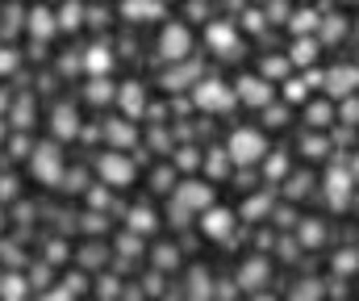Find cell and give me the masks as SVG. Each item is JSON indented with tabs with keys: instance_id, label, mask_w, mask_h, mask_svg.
Here are the masks:
<instances>
[{
	"instance_id": "cell-1",
	"label": "cell",
	"mask_w": 359,
	"mask_h": 301,
	"mask_svg": "<svg viewBox=\"0 0 359 301\" xmlns=\"http://www.w3.org/2000/svg\"><path fill=\"white\" fill-rule=\"evenodd\" d=\"M29 172H34L38 185L59 189L63 185V151H59V142H38L34 155H29Z\"/></svg>"
},
{
	"instance_id": "cell-2",
	"label": "cell",
	"mask_w": 359,
	"mask_h": 301,
	"mask_svg": "<svg viewBox=\"0 0 359 301\" xmlns=\"http://www.w3.org/2000/svg\"><path fill=\"white\" fill-rule=\"evenodd\" d=\"M264 151H268V142L259 130H234L230 134V159L234 163H259Z\"/></svg>"
},
{
	"instance_id": "cell-3",
	"label": "cell",
	"mask_w": 359,
	"mask_h": 301,
	"mask_svg": "<svg viewBox=\"0 0 359 301\" xmlns=\"http://www.w3.org/2000/svg\"><path fill=\"white\" fill-rule=\"evenodd\" d=\"M96 172H100V180H104V185H113V189H130V180H134V163H130L117 147L100 155Z\"/></svg>"
},
{
	"instance_id": "cell-4",
	"label": "cell",
	"mask_w": 359,
	"mask_h": 301,
	"mask_svg": "<svg viewBox=\"0 0 359 301\" xmlns=\"http://www.w3.org/2000/svg\"><path fill=\"white\" fill-rule=\"evenodd\" d=\"M196 105H201L205 113H222V109L234 105V93H230L222 80H201V84H196Z\"/></svg>"
},
{
	"instance_id": "cell-5",
	"label": "cell",
	"mask_w": 359,
	"mask_h": 301,
	"mask_svg": "<svg viewBox=\"0 0 359 301\" xmlns=\"http://www.w3.org/2000/svg\"><path fill=\"white\" fill-rule=\"evenodd\" d=\"M55 29H59V13H55V8H46V4H34V8L25 13V34H29L34 42H46Z\"/></svg>"
},
{
	"instance_id": "cell-6",
	"label": "cell",
	"mask_w": 359,
	"mask_h": 301,
	"mask_svg": "<svg viewBox=\"0 0 359 301\" xmlns=\"http://www.w3.org/2000/svg\"><path fill=\"white\" fill-rule=\"evenodd\" d=\"M188 46H192V34H188L184 25H168V29L159 34V55H163V59H172V63L188 55Z\"/></svg>"
},
{
	"instance_id": "cell-7",
	"label": "cell",
	"mask_w": 359,
	"mask_h": 301,
	"mask_svg": "<svg viewBox=\"0 0 359 301\" xmlns=\"http://www.w3.org/2000/svg\"><path fill=\"white\" fill-rule=\"evenodd\" d=\"M230 226H234V213H230V209H217V205L201 209V230H205L209 239H226Z\"/></svg>"
},
{
	"instance_id": "cell-8",
	"label": "cell",
	"mask_w": 359,
	"mask_h": 301,
	"mask_svg": "<svg viewBox=\"0 0 359 301\" xmlns=\"http://www.w3.org/2000/svg\"><path fill=\"white\" fill-rule=\"evenodd\" d=\"M176 201L188 209V213H201V209H209L213 193H209V185H196V180H188V185H180V189H176Z\"/></svg>"
},
{
	"instance_id": "cell-9",
	"label": "cell",
	"mask_w": 359,
	"mask_h": 301,
	"mask_svg": "<svg viewBox=\"0 0 359 301\" xmlns=\"http://www.w3.org/2000/svg\"><path fill=\"white\" fill-rule=\"evenodd\" d=\"M50 130H55V138H76L80 134V113L72 105H55L50 109Z\"/></svg>"
},
{
	"instance_id": "cell-10",
	"label": "cell",
	"mask_w": 359,
	"mask_h": 301,
	"mask_svg": "<svg viewBox=\"0 0 359 301\" xmlns=\"http://www.w3.org/2000/svg\"><path fill=\"white\" fill-rule=\"evenodd\" d=\"M121 13H126V21H159L163 17V0H126Z\"/></svg>"
},
{
	"instance_id": "cell-11",
	"label": "cell",
	"mask_w": 359,
	"mask_h": 301,
	"mask_svg": "<svg viewBox=\"0 0 359 301\" xmlns=\"http://www.w3.org/2000/svg\"><path fill=\"white\" fill-rule=\"evenodd\" d=\"M209 46H213L217 55H226V59H230V55L238 51V34H234L226 21H217V25H209Z\"/></svg>"
},
{
	"instance_id": "cell-12",
	"label": "cell",
	"mask_w": 359,
	"mask_h": 301,
	"mask_svg": "<svg viewBox=\"0 0 359 301\" xmlns=\"http://www.w3.org/2000/svg\"><path fill=\"white\" fill-rule=\"evenodd\" d=\"M84 67H88L92 76H109V67H113V51H109V42H96V46H88Z\"/></svg>"
},
{
	"instance_id": "cell-13",
	"label": "cell",
	"mask_w": 359,
	"mask_h": 301,
	"mask_svg": "<svg viewBox=\"0 0 359 301\" xmlns=\"http://www.w3.org/2000/svg\"><path fill=\"white\" fill-rule=\"evenodd\" d=\"M29 293V276H21L17 268H8L4 276H0V297H8V301H21Z\"/></svg>"
},
{
	"instance_id": "cell-14",
	"label": "cell",
	"mask_w": 359,
	"mask_h": 301,
	"mask_svg": "<svg viewBox=\"0 0 359 301\" xmlns=\"http://www.w3.org/2000/svg\"><path fill=\"white\" fill-rule=\"evenodd\" d=\"M155 226H159V218H155L151 205H134V209H130V230H134V234H151Z\"/></svg>"
},
{
	"instance_id": "cell-15",
	"label": "cell",
	"mask_w": 359,
	"mask_h": 301,
	"mask_svg": "<svg viewBox=\"0 0 359 301\" xmlns=\"http://www.w3.org/2000/svg\"><path fill=\"white\" fill-rule=\"evenodd\" d=\"M259 281H268V260H259V255H255V260H247V264H243L238 285H243V289H255Z\"/></svg>"
},
{
	"instance_id": "cell-16",
	"label": "cell",
	"mask_w": 359,
	"mask_h": 301,
	"mask_svg": "<svg viewBox=\"0 0 359 301\" xmlns=\"http://www.w3.org/2000/svg\"><path fill=\"white\" fill-rule=\"evenodd\" d=\"M238 100L264 105V100H271V84H264V80H243V84H238Z\"/></svg>"
},
{
	"instance_id": "cell-17",
	"label": "cell",
	"mask_w": 359,
	"mask_h": 301,
	"mask_svg": "<svg viewBox=\"0 0 359 301\" xmlns=\"http://www.w3.org/2000/svg\"><path fill=\"white\" fill-rule=\"evenodd\" d=\"M84 4H76V0H63L59 4V29H80L84 25Z\"/></svg>"
},
{
	"instance_id": "cell-18",
	"label": "cell",
	"mask_w": 359,
	"mask_h": 301,
	"mask_svg": "<svg viewBox=\"0 0 359 301\" xmlns=\"http://www.w3.org/2000/svg\"><path fill=\"white\" fill-rule=\"evenodd\" d=\"M21 13H25L21 4H4V8H0V34H4V38H13L17 29H25V21H21Z\"/></svg>"
},
{
	"instance_id": "cell-19",
	"label": "cell",
	"mask_w": 359,
	"mask_h": 301,
	"mask_svg": "<svg viewBox=\"0 0 359 301\" xmlns=\"http://www.w3.org/2000/svg\"><path fill=\"white\" fill-rule=\"evenodd\" d=\"M121 109H126V117H138V113L147 109V97H142L138 84H126V88H121Z\"/></svg>"
},
{
	"instance_id": "cell-20",
	"label": "cell",
	"mask_w": 359,
	"mask_h": 301,
	"mask_svg": "<svg viewBox=\"0 0 359 301\" xmlns=\"http://www.w3.org/2000/svg\"><path fill=\"white\" fill-rule=\"evenodd\" d=\"M351 80H359V72H351V67H343V72H330V88H334V93H351V88H355Z\"/></svg>"
},
{
	"instance_id": "cell-21",
	"label": "cell",
	"mask_w": 359,
	"mask_h": 301,
	"mask_svg": "<svg viewBox=\"0 0 359 301\" xmlns=\"http://www.w3.org/2000/svg\"><path fill=\"white\" fill-rule=\"evenodd\" d=\"M104 138L117 142V147H126V142H130V126H126V121H104Z\"/></svg>"
},
{
	"instance_id": "cell-22",
	"label": "cell",
	"mask_w": 359,
	"mask_h": 301,
	"mask_svg": "<svg viewBox=\"0 0 359 301\" xmlns=\"http://www.w3.org/2000/svg\"><path fill=\"white\" fill-rule=\"evenodd\" d=\"M109 97H113V88H109V80H100V76H92V84H88V100H92V105H104Z\"/></svg>"
},
{
	"instance_id": "cell-23",
	"label": "cell",
	"mask_w": 359,
	"mask_h": 301,
	"mask_svg": "<svg viewBox=\"0 0 359 301\" xmlns=\"http://www.w3.org/2000/svg\"><path fill=\"white\" fill-rule=\"evenodd\" d=\"M313 55H318V42H297L292 46V63H309Z\"/></svg>"
},
{
	"instance_id": "cell-24",
	"label": "cell",
	"mask_w": 359,
	"mask_h": 301,
	"mask_svg": "<svg viewBox=\"0 0 359 301\" xmlns=\"http://www.w3.org/2000/svg\"><path fill=\"white\" fill-rule=\"evenodd\" d=\"M46 281H50V260L38 264V268H29V285H34V289H46Z\"/></svg>"
},
{
	"instance_id": "cell-25",
	"label": "cell",
	"mask_w": 359,
	"mask_h": 301,
	"mask_svg": "<svg viewBox=\"0 0 359 301\" xmlns=\"http://www.w3.org/2000/svg\"><path fill=\"white\" fill-rule=\"evenodd\" d=\"M188 281H192V297H209V272H201V268H196Z\"/></svg>"
},
{
	"instance_id": "cell-26",
	"label": "cell",
	"mask_w": 359,
	"mask_h": 301,
	"mask_svg": "<svg viewBox=\"0 0 359 301\" xmlns=\"http://www.w3.org/2000/svg\"><path fill=\"white\" fill-rule=\"evenodd\" d=\"M0 264L17 268V264H21V247H17V243H0Z\"/></svg>"
},
{
	"instance_id": "cell-27",
	"label": "cell",
	"mask_w": 359,
	"mask_h": 301,
	"mask_svg": "<svg viewBox=\"0 0 359 301\" xmlns=\"http://www.w3.org/2000/svg\"><path fill=\"white\" fill-rule=\"evenodd\" d=\"M17 63H21V59H17V51H13V46H0V76L17 72Z\"/></svg>"
},
{
	"instance_id": "cell-28",
	"label": "cell",
	"mask_w": 359,
	"mask_h": 301,
	"mask_svg": "<svg viewBox=\"0 0 359 301\" xmlns=\"http://www.w3.org/2000/svg\"><path fill=\"white\" fill-rule=\"evenodd\" d=\"M59 189L80 193V189H84V172H80V168H76V172H63V185H59Z\"/></svg>"
},
{
	"instance_id": "cell-29",
	"label": "cell",
	"mask_w": 359,
	"mask_h": 301,
	"mask_svg": "<svg viewBox=\"0 0 359 301\" xmlns=\"http://www.w3.org/2000/svg\"><path fill=\"white\" fill-rule=\"evenodd\" d=\"M117 285H121V281H113V276H100V281H96V293H100V297H117V293H121Z\"/></svg>"
},
{
	"instance_id": "cell-30",
	"label": "cell",
	"mask_w": 359,
	"mask_h": 301,
	"mask_svg": "<svg viewBox=\"0 0 359 301\" xmlns=\"http://www.w3.org/2000/svg\"><path fill=\"white\" fill-rule=\"evenodd\" d=\"M155 264H159V268H176V264H180L176 247H159V255H155Z\"/></svg>"
},
{
	"instance_id": "cell-31",
	"label": "cell",
	"mask_w": 359,
	"mask_h": 301,
	"mask_svg": "<svg viewBox=\"0 0 359 301\" xmlns=\"http://www.w3.org/2000/svg\"><path fill=\"white\" fill-rule=\"evenodd\" d=\"M17 197V180L13 176H0V201H13Z\"/></svg>"
},
{
	"instance_id": "cell-32",
	"label": "cell",
	"mask_w": 359,
	"mask_h": 301,
	"mask_svg": "<svg viewBox=\"0 0 359 301\" xmlns=\"http://www.w3.org/2000/svg\"><path fill=\"white\" fill-rule=\"evenodd\" d=\"M13 121H17V126H21V130H25V126H29V100H21V105H17V109H13Z\"/></svg>"
},
{
	"instance_id": "cell-33",
	"label": "cell",
	"mask_w": 359,
	"mask_h": 301,
	"mask_svg": "<svg viewBox=\"0 0 359 301\" xmlns=\"http://www.w3.org/2000/svg\"><path fill=\"white\" fill-rule=\"evenodd\" d=\"M80 260H84V264H88V268H96V264H100V247H96V243H88V247H84V255H80Z\"/></svg>"
},
{
	"instance_id": "cell-34",
	"label": "cell",
	"mask_w": 359,
	"mask_h": 301,
	"mask_svg": "<svg viewBox=\"0 0 359 301\" xmlns=\"http://www.w3.org/2000/svg\"><path fill=\"white\" fill-rule=\"evenodd\" d=\"M63 255H67V247H63V243H50V251H46V260H50V264H59Z\"/></svg>"
},
{
	"instance_id": "cell-35",
	"label": "cell",
	"mask_w": 359,
	"mask_h": 301,
	"mask_svg": "<svg viewBox=\"0 0 359 301\" xmlns=\"http://www.w3.org/2000/svg\"><path fill=\"white\" fill-rule=\"evenodd\" d=\"M4 222H8V218H4V201H0V234H4Z\"/></svg>"
}]
</instances>
